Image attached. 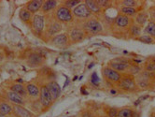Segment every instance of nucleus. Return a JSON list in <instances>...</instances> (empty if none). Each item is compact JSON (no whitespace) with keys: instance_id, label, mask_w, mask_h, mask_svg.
Segmentation results:
<instances>
[{"instance_id":"f257e3e1","label":"nucleus","mask_w":155,"mask_h":117,"mask_svg":"<svg viewBox=\"0 0 155 117\" xmlns=\"http://www.w3.org/2000/svg\"><path fill=\"white\" fill-rule=\"evenodd\" d=\"M133 24H134V18H130L118 13L111 21L108 28L113 37H116L117 38L127 39L128 31Z\"/></svg>"},{"instance_id":"f03ea898","label":"nucleus","mask_w":155,"mask_h":117,"mask_svg":"<svg viewBox=\"0 0 155 117\" xmlns=\"http://www.w3.org/2000/svg\"><path fill=\"white\" fill-rule=\"evenodd\" d=\"M103 19L96 16H92L91 18L87 19L85 22L80 24L83 28L87 38L98 36V35H105V24L103 23Z\"/></svg>"},{"instance_id":"7ed1b4c3","label":"nucleus","mask_w":155,"mask_h":117,"mask_svg":"<svg viewBox=\"0 0 155 117\" xmlns=\"http://www.w3.org/2000/svg\"><path fill=\"white\" fill-rule=\"evenodd\" d=\"M63 29H64V25L60 24L58 21L55 20L52 14L46 15L45 16V29H44V33H43L41 39L47 43L51 38L62 33Z\"/></svg>"},{"instance_id":"20e7f679","label":"nucleus","mask_w":155,"mask_h":117,"mask_svg":"<svg viewBox=\"0 0 155 117\" xmlns=\"http://www.w3.org/2000/svg\"><path fill=\"white\" fill-rule=\"evenodd\" d=\"M135 77L139 91L155 89V72L141 70Z\"/></svg>"},{"instance_id":"39448f33","label":"nucleus","mask_w":155,"mask_h":117,"mask_svg":"<svg viewBox=\"0 0 155 117\" xmlns=\"http://www.w3.org/2000/svg\"><path fill=\"white\" fill-rule=\"evenodd\" d=\"M23 60L25 63L30 68H41L45 65L46 63V56L42 52L36 51V50H29L25 51V55H23Z\"/></svg>"},{"instance_id":"423d86ee","label":"nucleus","mask_w":155,"mask_h":117,"mask_svg":"<svg viewBox=\"0 0 155 117\" xmlns=\"http://www.w3.org/2000/svg\"><path fill=\"white\" fill-rule=\"evenodd\" d=\"M39 82V87H40V95H39V106L42 109V112H47L51 109V107L53 105L54 101L52 99L51 95L49 91L47 82L45 77L43 76V79L38 80Z\"/></svg>"},{"instance_id":"0eeeda50","label":"nucleus","mask_w":155,"mask_h":117,"mask_svg":"<svg viewBox=\"0 0 155 117\" xmlns=\"http://www.w3.org/2000/svg\"><path fill=\"white\" fill-rule=\"evenodd\" d=\"M52 16L54 17L55 20L58 21L60 24H62L64 26H68L75 23V17L72 9L64 6L63 4H59L57 8L52 13Z\"/></svg>"},{"instance_id":"6e6552de","label":"nucleus","mask_w":155,"mask_h":117,"mask_svg":"<svg viewBox=\"0 0 155 117\" xmlns=\"http://www.w3.org/2000/svg\"><path fill=\"white\" fill-rule=\"evenodd\" d=\"M65 33L68 35L72 45L81 43L87 38V36L81 25L76 22L65 26Z\"/></svg>"},{"instance_id":"1a4fd4ad","label":"nucleus","mask_w":155,"mask_h":117,"mask_svg":"<svg viewBox=\"0 0 155 117\" xmlns=\"http://www.w3.org/2000/svg\"><path fill=\"white\" fill-rule=\"evenodd\" d=\"M116 87L124 93H137L139 89L136 82V77L130 74H123L120 81L118 82Z\"/></svg>"},{"instance_id":"9d476101","label":"nucleus","mask_w":155,"mask_h":117,"mask_svg":"<svg viewBox=\"0 0 155 117\" xmlns=\"http://www.w3.org/2000/svg\"><path fill=\"white\" fill-rule=\"evenodd\" d=\"M33 35L38 38H42L44 29H45V16L38 13L33 17V21L30 26Z\"/></svg>"},{"instance_id":"9b49d317","label":"nucleus","mask_w":155,"mask_h":117,"mask_svg":"<svg viewBox=\"0 0 155 117\" xmlns=\"http://www.w3.org/2000/svg\"><path fill=\"white\" fill-rule=\"evenodd\" d=\"M47 44H49L50 46H52L54 48L61 49V50L68 49L72 45L71 41L69 39V37L68 34L65 33V32H62V33L51 38L47 42Z\"/></svg>"},{"instance_id":"f8f14e48","label":"nucleus","mask_w":155,"mask_h":117,"mask_svg":"<svg viewBox=\"0 0 155 117\" xmlns=\"http://www.w3.org/2000/svg\"><path fill=\"white\" fill-rule=\"evenodd\" d=\"M101 74H102L103 79L107 82L112 84V85H117L118 82L120 81L121 77H123V74L116 71L115 69H113L112 68H110L107 65L102 67Z\"/></svg>"},{"instance_id":"ddd939ff","label":"nucleus","mask_w":155,"mask_h":117,"mask_svg":"<svg viewBox=\"0 0 155 117\" xmlns=\"http://www.w3.org/2000/svg\"><path fill=\"white\" fill-rule=\"evenodd\" d=\"M25 88L27 92V98L29 101L33 102H38L39 95H40V87H39V82L38 79L32 80L25 83Z\"/></svg>"},{"instance_id":"4468645a","label":"nucleus","mask_w":155,"mask_h":117,"mask_svg":"<svg viewBox=\"0 0 155 117\" xmlns=\"http://www.w3.org/2000/svg\"><path fill=\"white\" fill-rule=\"evenodd\" d=\"M72 12L75 17V22L79 24L85 22L87 19H89L93 16V14L91 13L89 8H87L84 1H82L80 5H78L75 8H73Z\"/></svg>"},{"instance_id":"2eb2a0df","label":"nucleus","mask_w":155,"mask_h":117,"mask_svg":"<svg viewBox=\"0 0 155 117\" xmlns=\"http://www.w3.org/2000/svg\"><path fill=\"white\" fill-rule=\"evenodd\" d=\"M132 64L133 63L131 61H129L128 59L119 57V58L110 60L107 63V66H109L110 68H112L113 69H115L116 71H118L121 74H128L129 69Z\"/></svg>"},{"instance_id":"dca6fc26","label":"nucleus","mask_w":155,"mask_h":117,"mask_svg":"<svg viewBox=\"0 0 155 117\" xmlns=\"http://www.w3.org/2000/svg\"><path fill=\"white\" fill-rule=\"evenodd\" d=\"M44 77L46 79L47 85H48L49 91L52 97V99L55 102L61 95V87L59 85V83L57 82V81L55 80V77L53 75L49 74V72H45Z\"/></svg>"},{"instance_id":"f3484780","label":"nucleus","mask_w":155,"mask_h":117,"mask_svg":"<svg viewBox=\"0 0 155 117\" xmlns=\"http://www.w3.org/2000/svg\"><path fill=\"white\" fill-rule=\"evenodd\" d=\"M2 98L7 99L8 102H10L12 105H21V106H26V104L29 102L28 99L21 97V95L16 94L15 92H12L8 89L3 88V94Z\"/></svg>"},{"instance_id":"a211bd4d","label":"nucleus","mask_w":155,"mask_h":117,"mask_svg":"<svg viewBox=\"0 0 155 117\" xmlns=\"http://www.w3.org/2000/svg\"><path fill=\"white\" fill-rule=\"evenodd\" d=\"M3 88H6V89H8V90L12 91V92H15L16 94H19V95H21V97H24L25 99H28L27 92H26V88H25V83H21V82H16V81L9 80V81H7V82H4Z\"/></svg>"},{"instance_id":"6ab92c4d","label":"nucleus","mask_w":155,"mask_h":117,"mask_svg":"<svg viewBox=\"0 0 155 117\" xmlns=\"http://www.w3.org/2000/svg\"><path fill=\"white\" fill-rule=\"evenodd\" d=\"M114 7L117 8L118 13L125 15V16L130 17V18H135L140 10L144 9V7H142V8H128V7L119 6V5L115 4V1H114Z\"/></svg>"},{"instance_id":"aec40b11","label":"nucleus","mask_w":155,"mask_h":117,"mask_svg":"<svg viewBox=\"0 0 155 117\" xmlns=\"http://www.w3.org/2000/svg\"><path fill=\"white\" fill-rule=\"evenodd\" d=\"M58 3L59 2L56 1V0H46V1H44L40 10V14L44 16L52 14L54 12V10L59 6Z\"/></svg>"},{"instance_id":"412c9836","label":"nucleus","mask_w":155,"mask_h":117,"mask_svg":"<svg viewBox=\"0 0 155 117\" xmlns=\"http://www.w3.org/2000/svg\"><path fill=\"white\" fill-rule=\"evenodd\" d=\"M84 3L86 4L87 8H89L91 13L94 16H96V17H99V18H103V15H104L105 12H103V9L99 7V5L96 2V0H85Z\"/></svg>"},{"instance_id":"4be33fe9","label":"nucleus","mask_w":155,"mask_h":117,"mask_svg":"<svg viewBox=\"0 0 155 117\" xmlns=\"http://www.w3.org/2000/svg\"><path fill=\"white\" fill-rule=\"evenodd\" d=\"M13 112V105L7 99L0 98V117H8Z\"/></svg>"},{"instance_id":"5701e85b","label":"nucleus","mask_w":155,"mask_h":117,"mask_svg":"<svg viewBox=\"0 0 155 117\" xmlns=\"http://www.w3.org/2000/svg\"><path fill=\"white\" fill-rule=\"evenodd\" d=\"M12 114L15 117H36L34 112L28 110L25 106H21V105H13Z\"/></svg>"},{"instance_id":"b1692460","label":"nucleus","mask_w":155,"mask_h":117,"mask_svg":"<svg viewBox=\"0 0 155 117\" xmlns=\"http://www.w3.org/2000/svg\"><path fill=\"white\" fill-rule=\"evenodd\" d=\"M43 2H44L43 0H31V1L26 2L25 8L30 13L35 15V14H38V12L41 10Z\"/></svg>"},{"instance_id":"393cba45","label":"nucleus","mask_w":155,"mask_h":117,"mask_svg":"<svg viewBox=\"0 0 155 117\" xmlns=\"http://www.w3.org/2000/svg\"><path fill=\"white\" fill-rule=\"evenodd\" d=\"M149 12L147 10H145V8L140 10V12L137 14V16L134 18V22L135 24L138 25L141 27H144L145 25H147L148 22H149Z\"/></svg>"},{"instance_id":"a878e982","label":"nucleus","mask_w":155,"mask_h":117,"mask_svg":"<svg viewBox=\"0 0 155 117\" xmlns=\"http://www.w3.org/2000/svg\"><path fill=\"white\" fill-rule=\"evenodd\" d=\"M33 17H34V15H33L32 13H30L25 7L21 8L20 9V12H19V18H20V20L21 21V22H23L25 25H26L29 28H30L31 24H32Z\"/></svg>"},{"instance_id":"bb28decb","label":"nucleus","mask_w":155,"mask_h":117,"mask_svg":"<svg viewBox=\"0 0 155 117\" xmlns=\"http://www.w3.org/2000/svg\"><path fill=\"white\" fill-rule=\"evenodd\" d=\"M143 32V27L139 26L138 25L134 24L132 25V26L130 27L129 31H128V35H127V39H134L136 40L138 37H140L142 35Z\"/></svg>"},{"instance_id":"cd10ccee","label":"nucleus","mask_w":155,"mask_h":117,"mask_svg":"<svg viewBox=\"0 0 155 117\" xmlns=\"http://www.w3.org/2000/svg\"><path fill=\"white\" fill-rule=\"evenodd\" d=\"M115 4L128 8H142L146 3L143 1H137V0H120V1H115Z\"/></svg>"},{"instance_id":"c85d7f7f","label":"nucleus","mask_w":155,"mask_h":117,"mask_svg":"<svg viewBox=\"0 0 155 117\" xmlns=\"http://www.w3.org/2000/svg\"><path fill=\"white\" fill-rule=\"evenodd\" d=\"M144 34H146L150 37H151L155 41V23L152 21H149L147 25L143 28Z\"/></svg>"},{"instance_id":"c756f323","label":"nucleus","mask_w":155,"mask_h":117,"mask_svg":"<svg viewBox=\"0 0 155 117\" xmlns=\"http://www.w3.org/2000/svg\"><path fill=\"white\" fill-rule=\"evenodd\" d=\"M134 113V109L131 107H124L119 109L118 117H133Z\"/></svg>"},{"instance_id":"7c9ffc66","label":"nucleus","mask_w":155,"mask_h":117,"mask_svg":"<svg viewBox=\"0 0 155 117\" xmlns=\"http://www.w3.org/2000/svg\"><path fill=\"white\" fill-rule=\"evenodd\" d=\"M96 2L99 5V7L103 9L104 12L107 9L112 8L114 6V1H109V0H96Z\"/></svg>"},{"instance_id":"2f4dec72","label":"nucleus","mask_w":155,"mask_h":117,"mask_svg":"<svg viewBox=\"0 0 155 117\" xmlns=\"http://www.w3.org/2000/svg\"><path fill=\"white\" fill-rule=\"evenodd\" d=\"M82 1L81 0H64V1H61L60 3L63 4L64 6L68 7V8L70 9H73L75 8L78 5H80Z\"/></svg>"},{"instance_id":"473e14b6","label":"nucleus","mask_w":155,"mask_h":117,"mask_svg":"<svg viewBox=\"0 0 155 117\" xmlns=\"http://www.w3.org/2000/svg\"><path fill=\"white\" fill-rule=\"evenodd\" d=\"M142 70L149 71V72H155V63L151 62L150 60L147 59L144 63V65L141 67Z\"/></svg>"},{"instance_id":"72a5a7b5","label":"nucleus","mask_w":155,"mask_h":117,"mask_svg":"<svg viewBox=\"0 0 155 117\" xmlns=\"http://www.w3.org/2000/svg\"><path fill=\"white\" fill-rule=\"evenodd\" d=\"M136 40H137V41H140V42H142V43H146V44H152V43H155L154 39H153L151 37H150V36H148V35H146V34L141 35V36L138 37Z\"/></svg>"},{"instance_id":"f704fd0d","label":"nucleus","mask_w":155,"mask_h":117,"mask_svg":"<svg viewBox=\"0 0 155 117\" xmlns=\"http://www.w3.org/2000/svg\"><path fill=\"white\" fill-rule=\"evenodd\" d=\"M119 109L115 107H107L105 109V115L107 117H118Z\"/></svg>"},{"instance_id":"c9c22d12","label":"nucleus","mask_w":155,"mask_h":117,"mask_svg":"<svg viewBox=\"0 0 155 117\" xmlns=\"http://www.w3.org/2000/svg\"><path fill=\"white\" fill-rule=\"evenodd\" d=\"M148 12H149V16L150 17V21H152V22L155 23V6H152L151 8H150Z\"/></svg>"},{"instance_id":"e433bc0d","label":"nucleus","mask_w":155,"mask_h":117,"mask_svg":"<svg viewBox=\"0 0 155 117\" xmlns=\"http://www.w3.org/2000/svg\"><path fill=\"white\" fill-rule=\"evenodd\" d=\"M92 82H93L94 84H97V83L99 82V78H98L97 74H96L95 72L92 75Z\"/></svg>"},{"instance_id":"4c0bfd02","label":"nucleus","mask_w":155,"mask_h":117,"mask_svg":"<svg viewBox=\"0 0 155 117\" xmlns=\"http://www.w3.org/2000/svg\"><path fill=\"white\" fill-rule=\"evenodd\" d=\"M4 56H5V54H4V49H3V47L0 46V61L3 60Z\"/></svg>"},{"instance_id":"58836bf2","label":"nucleus","mask_w":155,"mask_h":117,"mask_svg":"<svg viewBox=\"0 0 155 117\" xmlns=\"http://www.w3.org/2000/svg\"><path fill=\"white\" fill-rule=\"evenodd\" d=\"M148 59H149V60H150L151 62L155 63V56H152V57H149Z\"/></svg>"},{"instance_id":"ea45409f","label":"nucleus","mask_w":155,"mask_h":117,"mask_svg":"<svg viewBox=\"0 0 155 117\" xmlns=\"http://www.w3.org/2000/svg\"><path fill=\"white\" fill-rule=\"evenodd\" d=\"M93 117H106V116H101V115H99V114H94Z\"/></svg>"},{"instance_id":"a19ab883","label":"nucleus","mask_w":155,"mask_h":117,"mask_svg":"<svg viewBox=\"0 0 155 117\" xmlns=\"http://www.w3.org/2000/svg\"><path fill=\"white\" fill-rule=\"evenodd\" d=\"M8 117H15V116H14L13 114H12V115H9V116H8Z\"/></svg>"},{"instance_id":"79ce46f5","label":"nucleus","mask_w":155,"mask_h":117,"mask_svg":"<svg viewBox=\"0 0 155 117\" xmlns=\"http://www.w3.org/2000/svg\"><path fill=\"white\" fill-rule=\"evenodd\" d=\"M1 9H2V8H1V7H0V12H1Z\"/></svg>"}]
</instances>
